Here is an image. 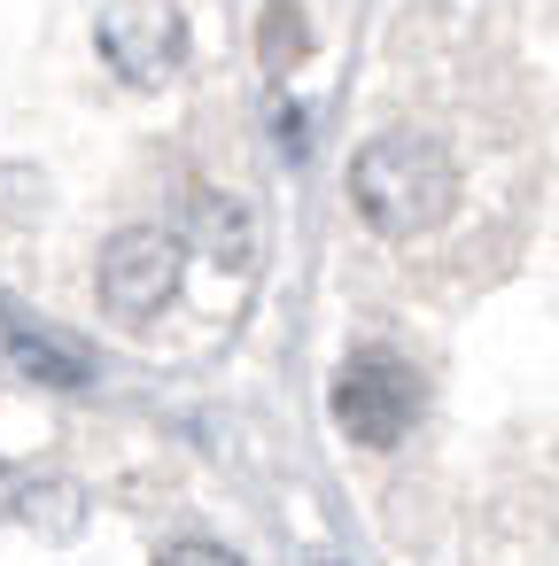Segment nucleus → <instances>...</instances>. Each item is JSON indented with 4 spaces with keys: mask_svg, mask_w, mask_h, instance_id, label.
<instances>
[{
    "mask_svg": "<svg viewBox=\"0 0 559 566\" xmlns=\"http://www.w3.org/2000/svg\"><path fill=\"white\" fill-rule=\"evenodd\" d=\"M451 195H458V179H451L443 140H427V133H412V125L365 140L358 164H350V202H358V218H365L381 241H412V233L443 226V218H451Z\"/></svg>",
    "mask_w": 559,
    "mask_h": 566,
    "instance_id": "f257e3e1",
    "label": "nucleus"
},
{
    "mask_svg": "<svg viewBox=\"0 0 559 566\" xmlns=\"http://www.w3.org/2000/svg\"><path fill=\"white\" fill-rule=\"evenodd\" d=\"M334 419H342V434L365 442V450L404 442V427L420 419V380H412V365L389 357V349L350 357L342 380H334Z\"/></svg>",
    "mask_w": 559,
    "mask_h": 566,
    "instance_id": "f03ea898",
    "label": "nucleus"
},
{
    "mask_svg": "<svg viewBox=\"0 0 559 566\" xmlns=\"http://www.w3.org/2000/svg\"><path fill=\"white\" fill-rule=\"evenodd\" d=\"M94 40H102V63L133 86H164L187 55V24L172 0H117V9H102Z\"/></svg>",
    "mask_w": 559,
    "mask_h": 566,
    "instance_id": "7ed1b4c3",
    "label": "nucleus"
},
{
    "mask_svg": "<svg viewBox=\"0 0 559 566\" xmlns=\"http://www.w3.org/2000/svg\"><path fill=\"white\" fill-rule=\"evenodd\" d=\"M179 287V241L156 233V226H133L102 249V303L125 311V318H156Z\"/></svg>",
    "mask_w": 559,
    "mask_h": 566,
    "instance_id": "20e7f679",
    "label": "nucleus"
},
{
    "mask_svg": "<svg viewBox=\"0 0 559 566\" xmlns=\"http://www.w3.org/2000/svg\"><path fill=\"white\" fill-rule=\"evenodd\" d=\"M195 241H203V256L210 264H249V249H257V218L241 210V202H226V195H203L195 202Z\"/></svg>",
    "mask_w": 559,
    "mask_h": 566,
    "instance_id": "39448f33",
    "label": "nucleus"
},
{
    "mask_svg": "<svg viewBox=\"0 0 559 566\" xmlns=\"http://www.w3.org/2000/svg\"><path fill=\"white\" fill-rule=\"evenodd\" d=\"M9 349H17V365H24L32 380H63V388H79V380H86V357H79V349H63V342H32L24 326H9Z\"/></svg>",
    "mask_w": 559,
    "mask_h": 566,
    "instance_id": "423d86ee",
    "label": "nucleus"
},
{
    "mask_svg": "<svg viewBox=\"0 0 559 566\" xmlns=\"http://www.w3.org/2000/svg\"><path fill=\"white\" fill-rule=\"evenodd\" d=\"M156 566H241L234 551H218V543H172Z\"/></svg>",
    "mask_w": 559,
    "mask_h": 566,
    "instance_id": "0eeeda50",
    "label": "nucleus"
},
{
    "mask_svg": "<svg viewBox=\"0 0 559 566\" xmlns=\"http://www.w3.org/2000/svg\"><path fill=\"white\" fill-rule=\"evenodd\" d=\"M0 496H17V489H9V473H0Z\"/></svg>",
    "mask_w": 559,
    "mask_h": 566,
    "instance_id": "6e6552de",
    "label": "nucleus"
},
{
    "mask_svg": "<svg viewBox=\"0 0 559 566\" xmlns=\"http://www.w3.org/2000/svg\"><path fill=\"white\" fill-rule=\"evenodd\" d=\"M319 566H327V558H319Z\"/></svg>",
    "mask_w": 559,
    "mask_h": 566,
    "instance_id": "1a4fd4ad",
    "label": "nucleus"
}]
</instances>
